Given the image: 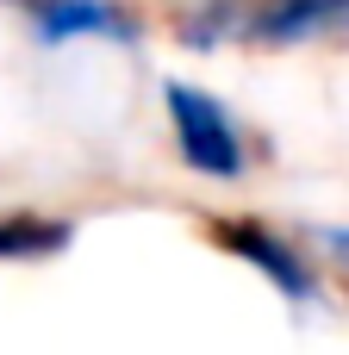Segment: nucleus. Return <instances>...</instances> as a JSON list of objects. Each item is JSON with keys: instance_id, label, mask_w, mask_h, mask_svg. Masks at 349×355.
<instances>
[{"instance_id": "obj_4", "label": "nucleus", "mask_w": 349, "mask_h": 355, "mask_svg": "<svg viewBox=\"0 0 349 355\" xmlns=\"http://www.w3.org/2000/svg\"><path fill=\"white\" fill-rule=\"evenodd\" d=\"M81 225L56 206H0V268H44L75 250Z\"/></svg>"}, {"instance_id": "obj_6", "label": "nucleus", "mask_w": 349, "mask_h": 355, "mask_svg": "<svg viewBox=\"0 0 349 355\" xmlns=\"http://www.w3.org/2000/svg\"><path fill=\"white\" fill-rule=\"evenodd\" d=\"M0 6H12V12H19V0H0Z\"/></svg>"}, {"instance_id": "obj_2", "label": "nucleus", "mask_w": 349, "mask_h": 355, "mask_svg": "<svg viewBox=\"0 0 349 355\" xmlns=\"http://www.w3.org/2000/svg\"><path fill=\"white\" fill-rule=\"evenodd\" d=\"M200 231H206V243L219 256L250 268L287 312H325L331 306V293H337L331 281L337 275L325 268V256L312 250L306 231H287V225H275V218H262L250 206H219V212L200 218Z\"/></svg>"}, {"instance_id": "obj_3", "label": "nucleus", "mask_w": 349, "mask_h": 355, "mask_svg": "<svg viewBox=\"0 0 349 355\" xmlns=\"http://www.w3.org/2000/svg\"><path fill=\"white\" fill-rule=\"evenodd\" d=\"M19 19L37 50H144L156 37L137 0H19Z\"/></svg>"}, {"instance_id": "obj_1", "label": "nucleus", "mask_w": 349, "mask_h": 355, "mask_svg": "<svg viewBox=\"0 0 349 355\" xmlns=\"http://www.w3.org/2000/svg\"><path fill=\"white\" fill-rule=\"evenodd\" d=\"M156 119L169 137V156L206 181V187H244L262 168V131L244 119L231 94H219L200 75H162L156 81Z\"/></svg>"}, {"instance_id": "obj_5", "label": "nucleus", "mask_w": 349, "mask_h": 355, "mask_svg": "<svg viewBox=\"0 0 349 355\" xmlns=\"http://www.w3.org/2000/svg\"><path fill=\"white\" fill-rule=\"evenodd\" d=\"M306 237H312V250L325 256V268L349 281V218H331V225H306Z\"/></svg>"}]
</instances>
